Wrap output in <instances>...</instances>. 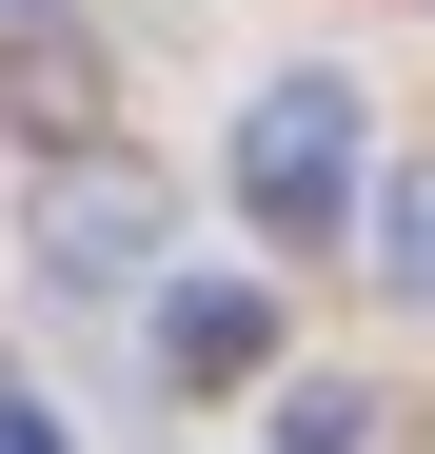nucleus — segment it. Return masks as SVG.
<instances>
[{
    "mask_svg": "<svg viewBox=\"0 0 435 454\" xmlns=\"http://www.w3.org/2000/svg\"><path fill=\"white\" fill-rule=\"evenodd\" d=\"M0 454H59V434H40V415H20V395H0Z\"/></svg>",
    "mask_w": 435,
    "mask_h": 454,
    "instance_id": "obj_4",
    "label": "nucleus"
},
{
    "mask_svg": "<svg viewBox=\"0 0 435 454\" xmlns=\"http://www.w3.org/2000/svg\"><path fill=\"white\" fill-rule=\"evenodd\" d=\"M238 198L277 217V238H317V217L356 198V99H336V80H277V99L238 119Z\"/></svg>",
    "mask_w": 435,
    "mask_h": 454,
    "instance_id": "obj_1",
    "label": "nucleus"
},
{
    "mask_svg": "<svg viewBox=\"0 0 435 454\" xmlns=\"http://www.w3.org/2000/svg\"><path fill=\"white\" fill-rule=\"evenodd\" d=\"M396 296H435V178H396Z\"/></svg>",
    "mask_w": 435,
    "mask_h": 454,
    "instance_id": "obj_3",
    "label": "nucleus"
},
{
    "mask_svg": "<svg viewBox=\"0 0 435 454\" xmlns=\"http://www.w3.org/2000/svg\"><path fill=\"white\" fill-rule=\"evenodd\" d=\"M257 356H277V317H257L238 277H198V296H159V375H257Z\"/></svg>",
    "mask_w": 435,
    "mask_h": 454,
    "instance_id": "obj_2",
    "label": "nucleus"
}]
</instances>
